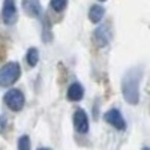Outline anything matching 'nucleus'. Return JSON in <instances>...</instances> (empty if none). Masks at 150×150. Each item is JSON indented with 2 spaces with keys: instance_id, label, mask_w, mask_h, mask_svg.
<instances>
[{
  "instance_id": "f257e3e1",
  "label": "nucleus",
  "mask_w": 150,
  "mask_h": 150,
  "mask_svg": "<svg viewBox=\"0 0 150 150\" xmlns=\"http://www.w3.org/2000/svg\"><path fill=\"white\" fill-rule=\"evenodd\" d=\"M140 80H141V68H131L122 78L123 98L131 105H137L140 102Z\"/></svg>"
},
{
  "instance_id": "f03ea898",
  "label": "nucleus",
  "mask_w": 150,
  "mask_h": 150,
  "mask_svg": "<svg viewBox=\"0 0 150 150\" xmlns=\"http://www.w3.org/2000/svg\"><path fill=\"white\" fill-rule=\"evenodd\" d=\"M21 75V68L17 62H11L0 68V86L8 87L12 86Z\"/></svg>"
},
{
  "instance_id": "7ed1b4c3",
  "label": "nucleus",
  "mask_w": 150,
  "mask_h": 150,
  "mask_svg": "<svg viewBox=\"0 0 150 150\" xmlns=\"http://www.w3.org/2000/svg\"><path fill=\"white\" fill-rule=\"evenodd\" d=\"M3 101L8 105L9 110H12V111H21L24 104H26V98H24V93L21 90L12 89V90H9L3 96Z\"/></svg>"
},
{
  "instance_id": "20e7f679",
  "label": "nucleus",
  "mask_w": 150,
  "mask_h": 150,
  "mask_svg": "<svg viewBox=\"0 0 150 150\" xmlns=\"http://www.w3.org/2000/svg\"><path fill=\"white\" fill-rule=\"evenodd\" d=\"M2 18L6 26H14L17 23L18 14H17V6L15 0H3V8H2Z\"/></svg>"
},
{
  "instance_id": "39448f33",
  "label": "nucleus",
  "mask_w": 150,
  "mask_h": 150,
  "mask_svg": "<svg viewBox=\"0 0 150 150\" xmlns=\"http://www.w3.org/2000/svg\"><path fill=\"white\" fill-rule=\"evenodd\" d=\"M104 119H105V122H107L108 125L114 126V128L119 129V131H123L125 128H126V122H125L122 112H120L117 108H112V110L107 111L105 116H104Z\"/></svg>"
},
{
  "instance_id": "423d86ee",
  "label": "nucleus",
  "mask_w": 150,
  "mask_h": 150,
  "mask_svg": "<svg viewBox=\"0 0 150 150\" xmlns=\"http://www.w3.org/2000/svg\"><path fill=\"white\" fill-rule=\"evenodd\" d=\"M74 126L78 134H87L89 131V117L83 108H78L74 112Z\"/></svg>"
},
{
  "instance_id": "0eeeda50",
  "label": "nucleus",
  "mask_w": 150,
  "mask_h": 150,
  "mask_svg": "<svg viewBox=\"0 0 150 150\" xmlns=\"http://www.w3.org/2000/svg\"><path fill=\"white\" fill-rule=\"evenodd\" d=\"M111 39V32L107 26H101V27H98L93 33V41L98 47H105Z\"/></svg>"
},
{
  "instance_id": "6e6552de",
  "label": "nucleus",
  "mask_w": 150,
  "mask_h": 150,
  "mask_svg": "<svg viewBox=\"0 0 150 150\" xmlns=\"http://www.w3.org/2000/svg\"><path fill=\"white\" fill-rule=\"evenodd\" d=\"M23 8L26 11V14L32 18H38L42 14V8L39 0H23Z\"/></svg>"
},
{
  "instance_id": "1a4fd4ad",
  "label": "nucleus",
  "mask_w": 150,
  "mask_h": 150,
  "mask_svg": "<svg viewBox=\"0 0 150 150\" xmlns=\"http://www.w3.org/2000/svg\"><path fill=\"white\" fill-rule=\"evenodd\" d=\"M83 96H84L83 86L80 83H72L69 86V89H68V99H69V101L77 102V101H81Z\"/></svg>"
},
{
  "instance_id": "9d476101",
  "label": "nucleus",
  "mask_w": 150,
  "mask_h": 150,
  "mask_svg": "<svg viewBox=\"0 0 150 150\" xmlns=\"http://www.w3.org/2000/svg\"><path fill=\"white\" fill-rule=\"evenodd\" d=\"M104 14H105V9L101 5H93L89 9V18H90L92 23H99V21L102 20Z\"/></svg>"
},
{
  "instance_id": "9b49d317",
  "label": "nucleus",
  "mask_w": 150,
  "mask_h": 150,
  "mask_svg": "<svg viewBox=\"0 0 150 150\" xmlns=\"http://www.w3.org/2000/svg\"><path fill=\"white\" fill-rule=\"evenodd\" d=\"M26 60H27V65L30 68H35L38 65V62H39V51H38V48L32 47L29 48L27 51V56H26Z\"/></svg>"
},
{
  "instance_id": "f8f14e48",
  "label": "nucleus",
  "mask_w": 150,
  "mask_h": 150,
  "mask_svg": "<svg viewBox=\"0 0 150 150\" xmlns=\"http://www.w3.org/2000/svg\"><path fill=\"white\" fill-rule=\"evenodd\" d=\"M68 5V0H51L50 2V6H51V9H54L56 12H62Z\"/></svg>"
},
{
  "instance_id": "ddd939ff",
  "label": "nucleus",
  "mask_w": 150,
  "mask_h": 150,
  "mask_svg": "<svg viewBox=\"0 0 150 150\" xmlns=\"http://www.w3.org/2000/svg\"><path fill=\"white\" fill-rule=\"evenodd\" d=\"M18 150H30V138L27 135L20 137V140H18Z\"/></svg>"
},
{
  "instance_id": "4468645a",
  "label": "nucleus",
  "mask_w": 150,
  "mask_h": 150,
  "mask_svg": "<svg viewBox=\"0 0 150 150\" xmlns=\"http://www.w3.org/2000/svg\"><path fill=\"white\" fill-rule=\"evenodd\" d=\"M3 123H6V119L5 117H0V134H3L5 129H3Z\"/></svg>"
},
{
  "instance_id": "2eb2a0df",
  "label": "nucleus",
  "mask_w": 150,
  "mask_h": 150,
  "mask_svg": "<svg viewBox=\"0 0 150 150\" xmlns=\"http://www.w3.org/2000/svg\"><path fill=\"white\" fill-rule=\"evenodd\" d=\"M38 150H51V149H48V147H39Z\"/></svg>"
},
{
  "instance_id": "dca6fc26",
  "label": "nucleus",
  "mask_w": 150,
  "mask_h": 150,
  "mask_svg": "<svg viewBox=\"0 0 150 150\" xmlns=\"http://www.w3.org/2000/svg\"><path fill=\"white\" fill-rule=\"evenodd\" d=\"M143 150H149V147H144V149H143Z\"/></svg>"
},
{
  "instance_id": "f3484780",
  "label": "nucleus",
  "mask_w": 150,
  "mask_h": 150,
  "mask_svg": "<svg viewBox=\"0 0 150 150\" xmlns=\"http://www.w3.org/2000/svg\"><path fill=\"white\" fill-rule=\"evenodd\" d=\"M101 2H105V0H101Z\"/></svg>"
}]
</instances>
